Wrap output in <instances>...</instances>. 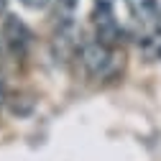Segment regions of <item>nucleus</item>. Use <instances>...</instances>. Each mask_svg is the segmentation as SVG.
<instances>
[{
	"mask_svg": "<svg viewBox=\"0 0 161 161\" xmlns=\"http://www.w3.org/2000/svg\"><path fill=\"white\" fill-rule=\"evenodd\" d=\"M77 59L82 64L85 74L92 79H113L123 69V54L115 46H108L97 38H82Z\"/></svg>",
	"mask_w": 161,
	"mask_h": 161,
	"instance_id": "nucleus-1",
	"label": "nucleus"
},
{
	"mask_svg": "<svg viewBox=\"0 0 161 161\" xmlns=\"http://www.w3.org/2000/svg\"><path fill=\"white\" fill-rule=\"evenodd\" d=\"M92 28H95V38L103 41L108 46H120L125 38V31L123 26L118 23L115 18V10H113V0H95V8H92Z\"/></svg>",
	"mask_w": 161,
	"mask_h": 161,
	"instance_id": "nucleus-2",
	"label": "nucleus"
},
{
	"mask_svg": "<svg viewBox=\"0 0 161 161\" xmlns=\"http://www.w3.org/2000/svg\"><path fill=\"white\" fill-rule=\"evenodd\" d=\"M0 36H3V44H5L15 56H23V54L28 51L31 41H33L31 28H28L18 15H10V13L3 18V31H0Z\"/></svg>",
	"mask_w": 161,
	"mask_h": 161,
	"instance_id": "nucleus-3",
	"label": "nucleus"
},
{
	"mask_svg": "<svg viewBox=\"0 0 161 161\" xmlns=\"http://www.w3.org/2000/svg\"><path fill=\"white\" fill-rule=\"evenodd\" d=\"M79 28L77 26H69V28H54V38H51V54L56 62H67V59L77 56L79 51Z\"/></svg>",
	"mask_w": 161,
	"mask_h": 161,
	"instance_id": "nucleus-4",
	"label": "nucleus"
},
{
	"mask_svg": "<svg viewBox=\"0 0 161 161\" xmlns=\"http://www.w3.org/2000/svg\"><path fill=\"white\" fill-rule=\"evenodd\" d=\"M128 13L133 21L141 23V28H148L151 33L158 31V18H161V5L158 0H125Z\"/></svg>",
	"mask_w": 161,
	"mask_h": 161,
	"instance_id": "nucleus-5",
	"label": "nucleus"
},
{
	"mask_svg": "<svg viewBox=\"0 0 161 161\" xmlns=\"http://www.w3.org/2000/svg\"><path fill=\"white\" fill-rule=\"evenodd\" d=\"M77 10H79V0H54V13H51L54 28L77 26Z\"/></svg>",
	"mask_w": 161,
	"mask_h": 161,
	"instance_id": "nucleus-6",
	"label": "nucleus"
},
{
	"mask_svg": "<svg viewBox=\"0 0 161 161\" xmlns=\"http://www.w3.org/2000/svg\"><path fill=\"white\" fill-rule=\"evenodd\" d=\"M21 3L28 8V10H44V8H49L54 0H21Z\"/></svg>",
	"mask_w": 161,
	"mask_h": 161,
	"instance_id": "nucleus-7",
	"label": "nucleus"
},
{
	"mask_svg": "<svg viewBox=\"0 0 161 161\" xmlns=\"http://www.w3.org/2000/svg\"><path fill=\"white\" fill-rule=\"evenodd\" d=\"M5 103V79H3V74H0V105Z\"/></svg>",
	"mask_w": 161,
	"mask_h": 161,
	"instance_id": "nucleus-8",
	"label": "nucleus"
},
{
	"mask_svg": "<svg viewBox=\"0 0 161 161\" xmlns=\"http://www.w3.org/2000/svg\"><path fill=\"white\" fill-rule=\"evenodd\" d=\"M5 10H8V0H0V15H5Z\"/></svg>",
	"mask_w": 161,
	"mask_h": 161,
	"instance_id": "nucleus-9",
	"label": "nucleus"
},
{
	"mask_svg": "<svg viewBox=\"0 0 161 161\" xmlns=\"http://www.w3.org/2000/svg\"><path fill=\"white\" fill-rule=\"evenodd\" d=\"M3 46L5 44H3V36H0V62H3Z\"/></svg>",
	"mask_w": 161,
	"mask_h": 161,
	"instance_id": "nucleus-10",
	"label": "nucleus"
},
{
	"mask_svg": "<svg viewBox=\"0 0 161 161\" xmlns=\"http://www.w3.org/2000/svg\"><path fill=\"white\" fill-rule=\"evenodd\" d=\"M158 31H161V18H158Z\"/></svg>",
	"mask_w": 161,
	"mask_h": 161,
	"instance_id": "nucleus-11",
	"label": "nucleus"
},
{
	"mask_svg": "<svg viewBox=\"0 0 161 161\" xmlns=\"http://www.w3.org/2000/svg\"><path fill=\"white\" fill-rule=\"evenodd\" d=\"M158 54H161V46H158Z\"/></svg>",
	"mask_w": 161,
	"mask_h": 161,
	"instance_id": "nucleus-12",
	"label": "nucleus"
}]
</instances>
